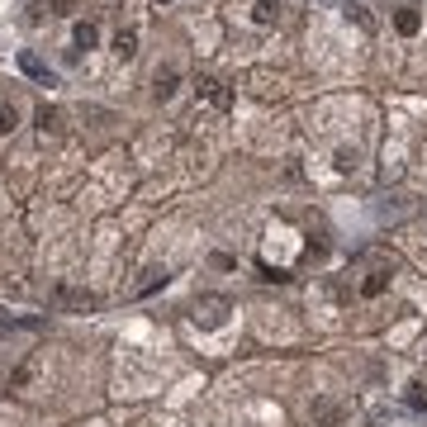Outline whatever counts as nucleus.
<instances>
[{
    "instance_id": "0eeeda50",
    "label": "nucleus",
    "mask_w": 427,
    "mask_h": 427,
    "mask_svg": "<svg viewBox=\"0 0 427 427\" xmlns=\"http://www.w3.org/2000/svg\"><path fill=\"white\" fill-rule=\"evenodd\" d=\"M394 29L404 33V38H413V33L423 29V15H418V10H399V15H394Z\"/></svg>"
},
{
    "instance_id": "7ed1b4c3",
    "label": "nucleus",
    "mask_w": 427,
    "mask_h": 427,
    "mask_svg": "<svg viewBox=\"0 0 427 427\" xmlns=\"http://www.w3.org/2000/svg\"><path fill=\"white\" fill-rule=\"evenodd\" d=\"M52 300L62 304V309H95L91 290H72V285H57V290H52Z\"/></svg>"
},
{
    "instance_id": "f3484780",
    "label": "nucleus",
    "mask_w": 427,
    "mask_h": 427,
    "mask_svg": "<svg viewBox=\"0 0 427 427\" xmlns=\"http://www.w3.org/2000/svg\"><path fill=\"white\" fill-rule=\"evenodd\" d=\"M356 147H337V166H342V171H351V166H356Z\"/></svg>"
},
{
    "instance_id": "1a4fd4ad",
    "label": "nucleus",
    "mask_w": 427,
    "mask_h": 427,
    "mask_svg": "<svg viewBox=\"0 0 427 427\" xmlns=\"http://www.w3.org/2000/svg\"><path fill=\"white\" fill-rule=\"evenodd\" d=\"M342 15H347V24H356V29H365V33H375V19H370V10H365V5H347Z\"/></svg>"
},
{
    "instance_id": "f8f14e48",
    "label": "nucleus",
    "mask_w": 427,
    "mask_h": 427,
    "mask_svg": "<svg viewBox=\"0 0 427 427\" xmlns=\"http://www.w3.org/2000/svg\"><path fill=\"white\" fill-rule=\"evenodd\" d=\"M100 43V29L95 24H76V47H95Z\"/></svg>"
},
{
    "instance_id": "9d476101",
    "label": "nucleus",
    "mask_w": 427,
    "mask_h": 427,
    "mask_svg": "<svg viewBox=\"0 0 427 427\" xmlns=\"http://www.w3.org/2000/svg\"><path fill=\"white\" fill-rule=\"evenodd\" d=\"M43 318H0V332H38Z\"/></svg>"
},
{
    "instance_id": "f257e3e1",
    "label": "nucleus",
    "mask_w": 427,
    "mask_h": 427,
    "mask_svg": "<svg viewBox=\"0 0 427 427\" xmlns=\"http://www.w3.org/2000/svg\"><path fill=\"white\" fill-rule=\"evenodd\" d=\"M228 309H233V304L223 300V295H205V300L195 304V323H200V328H219L223 318H228Z\"/></svg>"
},
{
    "instance_id": "ddd939ff",
    "label": "nucleus",
    "mask_w": 427,
    "mask_h": 427,
    "mask_svg": "<svg viewBox=\"0 0 427 427\" xmlns=\"http://www.w3.org/2000/svg\"><path fill=\"white\" fill-rule=\"evenodd\" d=\"M19 128V110L15 105H0V133H15Z\"/></svg>"
},
{
    "instance_id": "6e6552de",
    "label": "nucleus",
    "mask_w": 427,
    "mask_h": 427,
    "mask_svg": "<svg viewBox=\"0 0 427 427\" xmlns=\"http://www.w3.org/2000/svg\"><path fill=\"white\" fill-rule=\"evenodd\" d=\"M252 19H256V24H275V19H280V0H256Z\"/></svg>"
},
{
    "instance_id": "6ab92c4d",
    "label": "nucleus",
    "mask_w": 427,
    "mask_h": 427,
    "mask_svg": "<svg viewBox=\"0 0 427 427\" xmlns=\"http://www.w3.org/2000/svg\"><path fill=\"white\" fill-rule=\"evenodd\" d=\"M52 5H57V15H72L76 10V0H52Z\"/></svg>"
},
{
    "instance_id": "a211bd4d",
    "label": "nucleus",
    "mask_w": 427,
    "mask_h": 427,
    "mask_svg": "<svg viewBox=\"0 0 427 427\" xmlns=\"http://www.w3.org/2000/svg\"><path fill=\"white\" fill-rule=\"evenodd\" d=\"M409 409H413V413H423V409H427V394H423V385H413V389H409Z\"/></svg>"
},
{
    "instance_id": "423d86ee",
    "label": "nucleus",
    "mask_w": 427,
    "mask_h": 427,
    "mask_svg": "<svg viewBox=\"0 0 427 427\" xmlns=\"http://www.w3.org/2000/svg\"><path fill=\"white\" fill-rule=\"evenodd\" d=\"M114 52H119L124 62H133V57H138V33H133V29H119V33H114Z\"/></svg>"
},
{
    "instance_id": "2eb2a0df",
    "label": "nucleus",
    "mask_w": 427,
    "mask_h": 427,
    "mask_svg": "<svg viewBox=\"0 0 427 427\" xmlns=\"http://www.w3.org/2000/svg\"><path fill=\"white\" fill-rule=\"evenodd\" d=\"M157 285H166V271H147V280L138 285V295H152Z\"/></svg>"
},
{
    "instance_id": "39448f33",
    "label": "nucleus",
    "mask_w": 427,
    "mask_h": 427,
    "mask_svg": "<svg viewBox=\"0 0 427 427\" xmlns=\"http://www.w3.org/2000/svg\"><path fill=\"white\" fill-rule=\"evenodd\" d=\"M309 418H314V427H332L337 418H342V404H337V399H314Z\"/></svg>"
},
{
    "instance_id": "aec40b11",
    "label": "nucleus",
    "mask_w": 427,
    "mask_h": 427,
    "mask_svg": "<svg viewBox=\"0 0 427 427\" xmlns=\"http://www.w3.org/2000/svg\"><path fill=\"white\" fill-rule=\"evenodd\" d=\"M157 5H166V0H157Z\"/></svg>"
},
{
    "instance_id": "dca6fc26",
    "label": "nucleus",
    "mask_w": 427,
    "mask_h": 427,
    "mask_svg": "<svg viewBox=\"0 0 427 427\" xmlns=\"http://www.w3.org/2000/svg\"><path fill=\"white\" fill-rule=\"evenodd\" d=\"M57 119H62V114L52 110V105H43V110H38V128H43V133H47V128H57Z\"/></svg>"
},
{
    "instance_id": "4468645a",
    "label": "nucleus",
    "mask_w": 427,
    "mask_h": 427,
    "mask_svg": "<svg viewBox=\"0 0 427 427\" xmlns=\"http://www.w3.org/2000/svg\"><path fill=\"white\" fill-rule=\"evenodd\" d=\"M361 295H365V300H375V295H385V271H375V275H370V280L361 285Z\"/></svg>"
},
{
    "instance_id": "f03ea898",
    "label": "nucleus",
    "mask_w": 427,
    "mask_h": 427,
    "mask_svg": "<svg viewBox=\"0 0 427 427\" xmlns=\"http://www.w3.org/2000/svg\"><path fill=\"white\" fill-rule=\"evenodd\" d=\"M195 95H200V100H209L214 110H233V91H228L219 76H200V81H195Z\"/></svg>"
},
{
    "instance_id": "20e7f679",
    "label": "nucleus",
    "mask_w": 427,
    "mask_h": 427,
    "mask_svg": "<svg viewBox=\"0 0 427 427\" xmlns=\"http://www.w3.org/2000/svg\"><path fill=\"white\" fill-rule=\"evenodd\" d=\"M19 72L33 81H43V86H57V76H52V67L43 62V57H33V52H19Z\"/></svg>"
},
{
    "instance_id": "9b49d317",
    "label": "nucleus",
    "mask_w": 427,
    "mask_h": 427,
    "mask_svg": "<svg viewBox=\"0 0 427 427\" xmlns=\"http://www.w3.org/2000/svg\"><path fill=\"white\" fill-rule=\"evenodd\" d=\"M181 86V72H157V100H171Z\"/></svg>"
}]
</instances>
